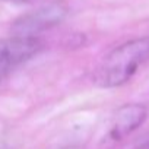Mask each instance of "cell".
Returning a JSON list of instances; mask_svg holds the SVG:
<instances>
[{
	"label": "cell",
	"instance_id": "obj_1",
	"mask_svg": "<svg viewBox=\"0 0 149 149\" xmlns=\"http://www.w3.org/2000/svg\"><path fill=\"white\" fill-rule=\"evenodd\" d=\"M149 60V37L134 38L111 50L98 64L94 84L100 88H118L127 84Z\"/></svg>",
	"mask_w": 149,
	"mask_h": 149
},
{
	"label": "cell",
	"instance_id": "obj_2",
	"mask_svg": "<svg viewBox=\"0 0 149 149\" xmlns=\"http://www.w3.org/2000/svg\"><path fill=\"white\" fill-rule=\"evenodd\" d=\"M67 12V6L61 2L44 5L16 19L12 25V32L18 37H37V34L61 24Z\"/></svg>",
	"mask_w": 149,
	"mask_h": 149
},
{
	"label": "cell",
	"instance_id": "obj_3",
	"mask_svg": "<svg viewBox=\"0 0 149 149\" xmlns=\"http://www.w3.org/2000/svg\"><path fill=\"white\" fill-rule=\"evenodd\" d=\"M42 50V41L38 37H18L0 40V78L19 64L35 57Z\"/></svg>",
	"mask_w": 149,
	"mask_h": 149
},
{
	"label": "cell",
	"instance_id": "obj_4",
	"mask_svg": "<svg viewBox=\"0 0 149 149\" xmlns=\"http://www.w3.org/2000/svg\"><path fill=\"white\" fill-rule=\"evenodd\" d=\"M148 117V108L143 104H124L120 107L111 121L110 137L113 140H121L137 127H140Z\"/></svg>",
	"mask_w": 149,
	"mask_h": 149
},
{
	"label": "cell",
	"instance_id": "obj_5",
	"mask_svg": "<svg viewBox=\"0 0 149 149\" xmlns=\"http://www.w3.org/2000/svg\"><path fill=\"white\" fill-rule=\"evenodd\" d=\"M3 2H10V3H26L29 0H3Z\"/></svg>",
	"mask_w": 149,
	"mask_h": 149
}]
</instances>
